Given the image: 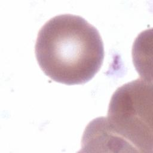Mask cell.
<instances>
[{
  "mask_svg": "<svg viewBox=\"0 0 153 153\" xmlns=\"http://www.w3.org/2000/svg\"><path fill=\"white\" fill-rule=\"evenodd\" d=\"M35 52L44 73L67 85L91 80L104 59L97 29L84 18L70 14L56 16L44 24L38 33Z\"/></svg>",
  "mask_w": 153,
  "mask_h": 153,
  "instance_id": "6da1fadb",
  "label": "cell"
},
{
  "mask_svg": "<svg viewBox=\"0 0 153 153\" xmlns=\"http://www.w3.org/2000/svg\"><path fill=\"white\" fill-rule=\"evenodd\" d=\"M152 82L138 78L118 88L104 117L108 130L130 152H152Z\"/></svg>",
  "mask_w": 153,
  "mask_h": 153,
  "instance_id": "7a4b0ae2",
  "label": "cell"
}]
</instances>
